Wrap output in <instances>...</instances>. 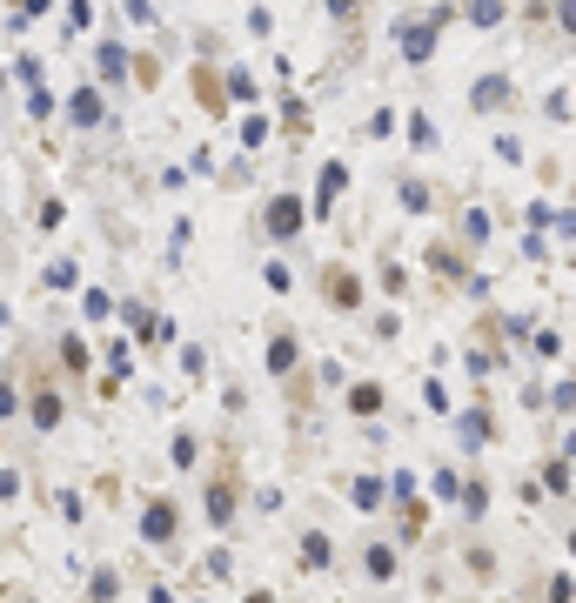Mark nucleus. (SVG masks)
<instances>
[{"instance_id":"nucleus-1","label":"nucleus","mask_w":576,"mask_h":603,"mask_svg":"<svg viewBox=\"0 0 576 603\" xmlns=\"http://www.w3.org/2000/svg\"><path fill=\"white\" fill-rule=\"evenodd\" d=\"M141 536H148V543H168V536H175V503H168V496H155V503L141 510Z\"/></svg>"},{"instance_id":"nucleus-2","label":"nucleus","mask_w":576,"mask_h":603,"mask_svg":"<svg viewBox=\"0 0 576 603\" xmlns=\"http://www.w3.org/2000/svg\"><path fill=\"white\" fill-rule=\"evenodd\" d=\"M302 228V201L282 195V201H268V235H295Z\"/></svg>"},{"instance_id":"nucleus-3","label":"nucleus","mask_w":576,"mask_h":603,"mask_svg":"<svg viewBox=\"0 0 576 603\" xmlns=\"http://www.w3.org/2000/svg\"><path fill=\"white\" fill-rule=\"evenodd\" d=\"M67 114H74L81 128H101V121H108V114H101V94H94V88H81V94H74V101H67Z\"/></svg>"},{"instance_id":"nucleus-4","label":"nucleus","mask_w":576,"mask_h":603,"mask_svg":"<svg viewBox=\"0 0 576 603\" xmlns=\"http://www.w3.org/2000/svg\"><path fill=\"white\" fill-rule=\"evenodd\" d=\"M27 409H34V429H54V423H61V396H54V389H41Z\"/></svg>"},{"instance_id":"nucleus-5","label":"nucleus","mask_w":576,"mask_h":603,"mask_svg":"<svg viewBox=\"0 0 576 603\" xmlns=\"http://www.w3.org/2000/svg\"><path fill=\"white\" fill-rule=\"evenodd\" d=\"M208 516H215V523H228V516H235V483H215V490H208Z\"/></svg>"}]
</instances>
